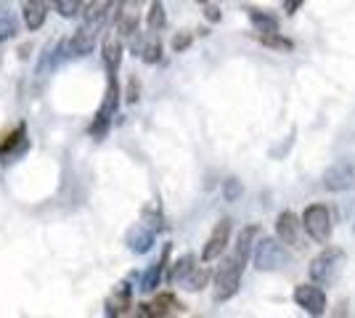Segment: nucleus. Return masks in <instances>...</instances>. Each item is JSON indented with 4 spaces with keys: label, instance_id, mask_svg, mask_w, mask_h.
Instances as JSON below:
<instances>
[{
    "label": "nucleus",
    "instance_id": "nucleus-19",
    "mask_svg": "<svg viewBox=\"0 0 355 318\" xmlns=\"http://www.w3.org/2000/svg\"><path fill=\"white\" fill-rule=\"evenodd\" d=\"M24 143H27V141H24V127L19 125V127H16L14 133H8V136H6V141L0 143V154L6 157V154L14 152L16 146H24Z\"/></svg>",
    "mask_w": 355,
    "mask_h": 318
},
{
    "label": "nucleus",
    "instance_id": "nucleus-11",
    "mask_svg": "<svg viewBox=\"0 0 355 318\" xmlns=\"http://www.w3.org/2000/svg\"><path fill=\"white\" fill-rule=\"evenodd\" d=\"M175 310H183V305L178 303L173 294H159L154 303L141 305V316H167Z\"/></svg>",
    "mask_w": 355,
    "mask_h": 318
},
{
    "label": "nucleus",
    "instance_id": "nucleus-28",
    "mask_svg": "<svg viewBox=\"0 0 355 318\" xmlns=\"http://www.w3.org/2000/svg\"><path fill=\"white\" fill-rule=\"evenodd\" d=\"M305 0H284V8H286V14L292 16V14H297L300 11V6H302Z\"/></svg>",
    "mask_w": 355,
    "mask_h": 318
},
{
    "label": "nucleus",
    "instance_id": "nucleus-18",
    "mask_svg": "<svg viewBox=\"0 0 355 318\" xmlns=\"http://www.w3.org/2000/svg\"><path fill=\"white\" fill-rule=\"evenodd\" d=\"M250 19H252V24L257 27V32H263V35L279 30V24H276V19H273V16L260 14V11H254V8L250 11Z\"/></svg>",
    "mask_w": 355,
    "mask_h": 318
},
{
    "label": "nucleus",
    "instance_id": "nucleus-23",
    "mask_svg": "<svg viewBox=\"0 0 355 318\" xmlns=\"http://www.w3.org/2000/svg\"><path fill=\"white\" fill-rule=\"evenodd\" d=\"M53 3H56V11H59L64 19H72V16H77L83 11V3H85V0H53Z\"/></svg>",
    "mask_w": 355,
    "mask_h": 318
},
{
    "label": "nucleus",
    "instance_id": "nucleus-27",
    "mask_svg": "<svg viewBox=\"0 0 355 318\" xmlns=\"http://www.w3.org/2000/svg\"><path fill=\"white\" fill-rule=\"evenodd\" d=\"M189 46H191V35H175L173 37V48L175 51H186Z\"/></svg>",
    "mask_w": 355,
    "mask_h": 318
},
{
    "label": "nucleus",
    "instance_id": "nucleus-22",
    "mask_svg": "<svg viewBox=\"0 0 355 318\" xmlns=\"http://www.w3.org/2000/svg\"><path fill=\"white\" fill-rule=\"evenodd\" d=\"M117 32L122 35V37H130V35H135V32H138V16H135V14H119Z\"/></svg>",
    "mask_w": 355,
    "mask_h": 318
},
{
    "label": "nucleus",
    "instance_id": "nucleus-32",
    "mask_svg": "<svg viewBox=\"0 0 355 318\" xmlns=\"http://www.w3.org/2000/svg\"><path fill=\"white\" fill-rule=\"evenodd\" d=\"M40 3H48V0H40Z\"/></svg>",
    "mask_w": 355,
    "mask_h": 318
},
{
    "label": "nucleus",
    "instance_id": "nucleus-7",
    "mask_svg": "<svg viewBox=\"0 0 355 318\" xmlns=\"http://www.w3.org/2000/svg\"><path fill=\"white\" fill-rule=\"evenodd\" d=\"M295 303L311 316H324L326 313V294L318 284H300L295 289Z\"/></svg>",
    "mask_w": 355,
    "mask_h": 318
},
{
    "label": "nucleus",
    "instance_id": "nucleus-21",
    "mask_svg": "<svg viewBox=\"0 0 355 318\" xmlns=\"http://www.w3.org/2000/svg\"><path fill=\"white\" fill-rule=\"evenodd\" d=\"M193 271V255H183V258L178 260L175 265H173V273H170V281H183L189 273Z\"/></svg>",
    "mask_w": 355,
    "mask_h": 318
},
{
    "label": "nucleus",
    "instance_id": "nucleus-30",
    "mask_svg": "<svg viewBox=\"0 0 355 318\" xmlns=\"http://www.w3.org/2000/svg\"><path fill=\"white\" fill-rule=\"evenodd\" d=\"M207 16L212 19V21H218V19H220V14H218V8H207Z\"/></svg>",
    "mask_w": 355,
    "mask_h": 318
},
{
    "label": "nucleus",
    "instance_id": "nucleus-10",
    "mask_svg": "<svg viewBox=\"0 0 355 318\" xmlns=\"http://www.w3.org/2000/svg\"><path fill=\"white\" fill-rule=\"evenodd\" d=\"M133 308V294L128 284H119V289L106 300V316H122Z\"/></svg>",
    "mask_w": 355,
    "mask_h": 318
},
{
    "label": "nucleus",
    "instance_id": "nucleus-6",
    "mask_svg": "<svg viewBox=\"0 0 355 318\" xmlns=\"http://www.w3.org/2000/svg\"><path fill=\"white\" fill-rule=\"evenodd\" d=\"M355 183V159H337L324 173L326 191H347Z\"/></svg>",
    "mask_w": 355,
    "mask_h": 318
},
{
    "label": "nucleus",
    "instance_id": "nucleus-2",
    "mask_svg": "<svg viewBox=\"0 0 355 318\" xmlns=\"http://www.w3.org/2000/svg\"><path fill=\"white\" fill-rule=\"evenodd\" d=\"M342 265H345V252L342 249H324L321 255H315L308 265V279L318 287H326V284H334L340 279Z\"/></svg>",
    "mask_w": 355,
    "mask_h": 318
},
{
    "label": "nucleus",
    "instance_id": "nucleus-4",
    "mask_svg": "<svg viewBox=\"0 0 355 318\" xmlns=\"http://www.w3.org/2000/svg\"><path fill=\"white\" fill-rule=\"evenodd\" d=\"M302 226L308 231V236H311L313 242L318 244H326L329 242V236H331V212L326 204H311V207H305L302 212Z\"/></svg>",
    "mask_w": 355,
    "mask_h": 318
},
{
    "label": "nucleus",
    "instance_id": "nucleus-1",
    "mask_svg": "<svg viewBox=\"0 0 355 318\" xmlns=\"http://www.w3.org/2000/svg\"><path fill=\"white\" fill-rule=\"evenodd\" d=\"M257 236V228L250 226L239 233L236 239V249L234 255L223 260V265L215 273V300L218 303H225L231 300L239 292V284H241V273H244V265L250 260V249H252V239Z\"/></svg>",
    "mask_w": 355,
    "mask_h": 318
},
{
    "label": "nucleus",
    "instance_id": "nucleus-24",
    "mask_svg": "<svg viewBox=\"0 0 355 318\" xmlns=\"http://www.w3.org/2000/svg\"><path fill=\"white\" fill-rule=\"evenodd\" d=\"M241 183L236 181V178H228V181L223 183V197H225V202H236L239 197H241Z\"/></svg>",
    "mask_w": 355,
    "mask_h": 318
},
{
    "label": "nucleus",
    "instance_id": "nucleus-14",
    "mask_svg": "<svg viewBox=\"0 0 355 318\" xmlns=\"http://www.w3.org/2000/svg\"><path fill=\"white\" fill-rule=\"evenodd\" d=\"M101 51H104V64L106 69H109V75H114L119 61H122V40H119V35H109Z\"/></svg>",
    "mask_w": 355,
    "mask_h": 318
},
{
    "label": "nucleus",
    "instance_id": "nucleus-26",
    "mask_svg": "<svg viewBox=\"0 0 355 318\" xmlns=\"http://www.w3.org/2000/svg\"><path fill=\"white\" fill-rule=\"evenodd\" d=\"M159 56H162V46H159V43H148V46L141 51V59L146 61V64H157Z\"/></svg>",
    "mask_w": 355,
    "mask_h": 318
},
{
    "label": "nucleus",
    "instance_id": "nucleus-13",
    "mask_svg": "<svg viewBox=\"0 0 355 318\" xmlns=\"http://www.w3.org/2000/svg\"><path fill=\"white\" fill-rule=\"evenodd\" d=\"M151 244H154V231L146 226H138L130 228V233H128V247H130V252H138V255H144L151 249Z\"/></svg>",
    "mask_w": 355,
    "mask_h": 318
},
{
    "label": "nucleus",
    "instance_id": "nucleus-16",
    "mask_svg": "<svg viewBox=\"0 0 355 318\" xmlns=\"http://www.w3.org/2000/svg\"><path fill=\"white\" fill-rule=\"evenodd\" d=\"M16 35V16L6 0H0V43Z\"/></svg>",
    "mask_w": 355,
    "mask_h": 318
},
{
    "label": "nucleus",
    "instance_id": "nucleus-25",
    "mask_svg": "<svg viewBox=\"0 0 355 318\" xmlns=\"http://www.w3.org/2000/svg\"><path fill=\"white\" fill-rule=\"evenodd\" d=\"M260 43H266L270 48H282V51H289L292 48V40H284L276 32H268V35H260Z\"/></svg>",
    "mask_w": 355,
    "mask_h": 318
},
{
    "label": "nucleus",
    "instance_id": "nucleus-17",
    "mask_svg": "<svg viewBox=\"0 0 355 318\" xmlns=\"http://www.w3.org/2000/svg\"><path fill=\"white\" fill-rule=\"evenodd\" d=\"M209 281V271L207 268H193L186 279H183V284H186V289L189 292H199V289H205Z\"/></svg>",
    "mask_w": 355,
    "mask_h": 318
},
{
    "label": "nucleus",
    "instance_id": "nucleus-20",
    "mask_svg": "<svg viewBox=\"0 0 355 318\" xmlns=\"http://www.w3.org/2000/svg\"><path fill=\"white\" fill-rule=\"evenodd\" d=\"M148 27L151 30H162L164 24H167V14H164V6L157 0V3H151V8H148Z\"/></svg>",
    "mask_w": 355,
    "mask_h": 318
},
{
    "label": "nucleus",
    "instance_id": "nucleus-9",
    "mask_svg": "<svg viewBox=\"0 0 355 318\" xmlns=\"http://www.w3.org/2000/svg\"><path fill=\"white\" fill-rule=\"evenodd\" d=\"M276 233L284 244H297L300 242V223H297L295 212H282L276 220Z\"/></svg>",
    "mask_w": 355,
    "mask_h": 318
},
{
    "label": "nucleus",
    "instance_id": "nucleus-31",
    "mask_svg": "<svg viewBox=\"0 0 355 318\" xmlns=\"http://www.w3.org/2000/svg\"><path fill=\"white\" fill-rule=\"evenodd\" d=\"M196 3H207V0H196Z\"/></svg>",
    "mask_w": 355,
    "mask_h": 318
},
{
    "label": "nucleus",
    "instance_id": "nucleus-15",
    "mask_svg": "<svg viewBox=\"0 0 355 318\" xmlns=\"http://www.w3.org/2000/svg\"><path fill=\"white\" fill-rule=\"evenodd\" d=\"M43 21H45V3H40V0H27V6H24V24L30 30H40Z\"/></svg>",
    "mask_w": 355,
    "mask_h": 318
},
{
    "label": "nucleus",
    "instance_id": "nucleus-12",
    "mask_svg": "<svg viewBox=\"0 0 355 318\" xmlns=\"http://www.w3.org/2000/svg\"><path fill=\"white\" fill-rule=\"evenodd\" d=\"M167 258H170V244H164L162 258L144 273V279H141V292H154V289L159 287V279H162V271H164V265H167Z\"/></svg>",
    "mask_w": 355,
    "mask_h": 318
},
{
    "label": "nucleus",
    "instance_id": "nucleus-5",
    "mask_svg": "<svg viewBox=\"0 0 355 318\" xmlns=\"http://www.w3.org/2000/svg\"><path fill=\"white\" fill-rule=\"evenodd\" d=\"M117 104H119V88H117V80L112 75L109 80V88H106V96H104V104L98 109V114H96V122L90 125V136L96 138V141H101L106 133V127H109V122L114 117V112H117Z\"/></svg>",
    "mask_w": 355,
    "mask_h": 318
},
{
    "label": "nucleus",
    "instance_id": "nucleus-29",
    "mask_svg": "<svg viewBox=\"0 0 355 318\" xmlns=\"http://www.w3.org/2000/svg\"><path fill=\"white\" fill-rule=\"evenodd\" d=\"M128 101H130V104H135V101H138V82H135V80H130V91H128Z\"/></svg>",
    "mask_w": 355,
    "mask_h": 318
},
{
    "label": "nucleus",
    "instance_id": "nucleus-3",
    "mask_svg": "<svg viewBox=\"0 0 355 318\" xmlns=\"http://www.w3.org/2000/svg\"><path fill=\"white\" fill-rule=\"evenodd\" d=\"M289 260V252L282 239H260L254 247V268L257 271H279L284 263Z\"/></svg>",
    "mask_w": 355,
    "mask_h": 318
},
{
    "label": "nucleus",
    "instance_id": "nucleus-8",
    "mask_svg": "<svg viewBox=\"0 0 355 318\" xmlns=\"http://www.w3.org/2000/svg\"><path fill=\"white\" fill-rule=\"evenodd\" d=\"M228 239H231V220L225 218V220H220L218 226H215V231L209 233L207 244H205V249H202V260L205 263H212V260H218L225 252V247H228Z\"/></svg>",
    "mask_w": 355,
    "mask_h": 318
}]
</instances>
